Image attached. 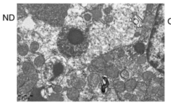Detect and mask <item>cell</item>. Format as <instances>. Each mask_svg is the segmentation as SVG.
I'll list each match as a JSON object with an SVG mask.
<instances>
[{
	"label": "cell",
	"instance_id": "34",
	"mask_svg": "<svg viewBox=\"0 0 171 107\" xmlns=\"http://www.w3.org/2000/svg\"><path fill=\"white\" fill-rule=\"evenodd\" d=\"M140 33L139 32H136V34H135V37H138L139 36H140Z\"/></svg>",
	"mask_w": 171,
	"mask_h": 107
},
{
	"label": "cell",
	"instance_id": "27",
	"mask_svg": "<svg viewBox=\"0 0 171 107\" xmlns=\"http://www.w3.org/2000/svg\"><path fill=\"white\" fill-rule=\"evenodd\" d=\"M113 20V17L111 16V15H107V16L105 17V18H104V21L107 23H111Z\"/></svg>",
	"mask_w": 171,
	"mask_h": 107
},
{
	"label": "cell",
	"instance_id": "18",
	"mask_svg": "<svg viewBox=\"0 0 171 107\" xmlns=\"http://www.w3.org/2000/svg\"><path fill=\"white\" fill-rule=\"evenodd\" d=\"M115 89L118 93H123L125 91V84L124 82L121 81L117 82L115 84Z\"/></svg>",
	"mask_w": 171,
	"mask_h": 107
},
{
	"label": "cell",
	"instance_id": "13",
	"mask_svg": "<svg viewBox=\"0 0 171 107\" xmlns=\"http://www.w3.org/2000/svg\"><path fill=\"white\" fill-rule=\"evenodd\" d=\"M92 16L96 20H99L103 17V14L101 12V6H98L95 9L93 10L92 12Z\"/></svg>",
	"mask_w": 171,
	"mask_h": 107
},
{
	"label": "cell",
	"instance_id": "16",
	"mask_svg": "<svg viewBox=\"0 0 171 107\" xmlns=\"http://www.w3.org/2000/svg\"><path fill=\"white\" fill-rule=\"evenodd\" d=\"M45 62V61L44 58H43V57L42 56H37L34 60V65L38 67L43 66Z\"/></svg>",
	"mask_w": 171,
	"mask_h": 107
},
{
	"label": "cell",
	"instance_id": "20",
	"mask_svg": "<svg viewBox=\"0 0 171 107\" xmlns=\"http://www.w3.org/2000/svg\"><path fill=\"white\" fill-rule=\"evenodd\" d=\"M137 89L142 92H145L148 89V86L145 82H139L137 84Z\"/></svg>",
	"mask_w": 171,
	"mask_h": 107
},
{
	"label": "cell",
	"instance_id": "28",
	"mask_svg": "<svg viewBox=\"0 0 171 107\" xmlns=\"http://www.w3.org/2000/svg\"><path fill=\"white\" fill-rule=\"evenodd\" d=\"M84 19L86 21H89L91 20V19H92V15L89 13H86L84 15Z\"/></svg>",
	"mask_w": 171,
	"mask_h": 107
},
{
	"label": "cell",
	"instance_id": "12",
	"mask_svg": "<svg viewBox=\"0 0 171 107\" xmlns=\"http://www.w3.org/2000/svg\"><path fill=\"white\" fill-rule=\"evenodd\" d=\"M107 62L103 57L97 58L92 62V66L98 68H103L105 67Z\"/></svg>",
	"mask_w": 171,
	"mask_h": 107
},
{
	"label": "cell",
	"instance_id": "24",
	"mask_svg": "<svg viewBox=\"0 0 171 107\" xmlns=\"http://www.w3.org/2000/svg\"><path fill=\"white\" fill-rule=\"evenodd\" d=\"M53 91L55 93H60L62 91V87L59 86V85H53L52 87H51Z\"/></svg>",
	"mask_w": 171,
	"mask_h": 107
},
{
	"label": "cell",
	"instance_id": "15",
	"mask_svg": "<svg viewBox=\"0 0 171 107\" xmlns=\"http://www.w3.org/2000/svg\"><path fill=\"white\" fill-rule=\"evenodd\" d=\"M18 52L22 56H25L28 52V49L25 45H22L18 47Z\"/></svg>",
	"mask_w": 171,
	"mask_h": 107
},
{
	"label": "cell",
	"instance_id": "31",
	"mask_svg": "<svg viewBox=\"0 0 171 107\" xmlns=\"http://www.w3.org/2000/svg\"><path fill=\"white\" fill-rule=\"evenodd\" d=\"M153 9V5L151 4H148L147 5V10L148 12H151Z\"/></svg>",
	"mask_w": 171,
	"mask_h": 107
},
{
	"label": "cell",
	"instance_id": "23",
	"mask_svg": "<svg viewBox=\"0 0 171 107\" xmlns=\"http://www.w3.org/2000/svg\"><path fill=\"white\" fill-rule=\"evenodd\" d=\"M25 14V10L22 6L18 5V16H22Z\"/></svg>",
	"mask_w": 171,
	"mask_h": 107
},
{
	"label": "cell",
	"instance_id": "5",
	"mask_svg": "<svg viewBox=\"0 0 171 107\" xmlns=\"http://www.w3.org/2000/svg\"><path fill=\"white\" fill-rule=\"evenodd\" d=\"M160 89V88L159 83L154 81L153 82H150L149 83V85L147 89V93L150 96H153L158 94Z\"/></svg>",
	"mask_w": 171,
	"mask_h": 107
},
{
	"label": "cell",
	"instance_id": "2",
	"mask_svg": "<svg viewBox=\"0 0 171 107\" xmlns=\"http://www.w3.org/2000/svg\"><path fill=\"white\" fill-rule=\"evenodd\" d=\"M29 12L40 20L54 27L63 25L70 4H25Z\"/></svg>",
	"mask_w": 171,
	"mask_h": 107
},
{
	"label": "cell",
	"instance_id": "19",
	"mask_svg": "<svg viewBox=\"0 0 171 107\" xmlns=\"http://www.w3.org/2000/svg\"><path fill=\"white\" fill-rule=\"evenodd\" d=\"M154 76L153 73L150 71H147L143 74V79L144 81H149L152 79Z\"/></svg>",
	"mask_w": 171,
	"mask_h": 107
},
{
	"label": "cell",
	"instance_id": "11",
	"mask_svg": "<svg viewBox=\"0 0 171 107\" xmlns=\"http://www.w3.org/2000/svg\"><path fill=\"white\" fill-rule=\"evenodd\" d=\"M137 84V82L134 79L129 80L125 83V90L130 92H132L136 89Z\"/></svg>",
	"mask_w": 171,
	"mask_h": 107
},
{
	"label": "cell",
	"instance_id": "22",
	"mask_svg": "<svg viewBox=\"0 0 171 107\" xmlns=\"http://www.w3.org/2000/svg\"><path fill=\"white\" fill-rule=\"evenodd\" d=\"M39 44L36 42H34L31 43V45H30V49L31 50V51L33 52H36L39 49Z\"/></svg>",
	"mask_w": 171,
	"mask_h": 107
},
{
	"label": "cell",
	"instance_id": "29",
	"mask_svg": "<svg viewBox=\"0 0 171 107\" xmlns=\"http://www.w3.org/2000/svg\"><path fill=\"white\" fill-rule=\"evenodd\" d=\"M111 11H112V8H111V7H108L104 9V12L106 15H108L109 14L111 13Z\"/></svg>",
	"mask_w": 171,
	"mask_h": 107
},
{
	"label": "cell",
	"instance_id": "3",
	"mask_svg": "<svg viewBox=\"0 0 171 107\" xmlns=\"http://www.w3.org/2000/svg\"><path fill=\"white\" fill-rule=\"evenodd\" d=\"M66 64L63 58L58 56L47 59L42 68V77L46 84L57 85L64 77Z\"/></svg>",
	"mask_w": 171,
	"mask_h": 107
},
{
	"label": "cell",
	"instance_id": "10",
	"mask_svg": "<svg viewBox=\"0 0 171 107\" xmlns=\"http://www.w3.org/2000/svg\"><path fill=\"white\" fill-rule=\"evenodd\" d=\"M71 85L72 87L75 88L77 89H81L85 85V81L79 78H75L72 79L71 82Z\"/></svg>",
	"mask_w": 171,
	"mask_h": 107
},
{
	"label": "cell",
	"instance_id": "17",
	"mask_svg": "<svg viewBox=\"0 0 171 107\" xmlns=\"http://www.w3.org/2000/svg\"><path fill=\"white\" fill-rule=\"evenodd\" d=\"M135 50L139 54H143L145 51V46L141 43H137L135 45Z\"/></svg>",
	"mask_w": 171,
	"mask_h": 107
},
{
	"label": "cell",
	"instance_id": "8",
	"mask_svg": "<svg viewBox=\"0 0 171 107\" xmlns=\"http://www.w3.org/2000/svg\"><path fill=\"white\" fill-rule=\"evenodd\" d=\"M119 70L116 67L109 66L105 69L104 73L108 76L111 78H117L119 75Z\"/></svg>",
	"mask_w": 171,
	"mask_h": 107
},
{
	"label": "cell",
	"instance_id": "4",
	"mask_svg": "<svg viewBox=\"0 0 171 107\" xmlns=\"http://www.w3.org/2000/svg\"><path fill=\"white\" fill-rule=\"evenodd\" d=\"M23 72L18 75V95L23 96L29 92L35 86L38 74L30 62H26L22 65Z\"/></svg>",
	"mask_w": 171,
	"mask_h": 107
},
{
	"label": "cell",
	"instance_id": "21",
	"mask_svg": "<svg viewBox=\"0 0 171 107\" xmlns=\"http://www.w3.org/2000/svg\"><path fill=\"white\" fill-rule=\"evenodd\" d=\"M103 57L106 62H109L113 60V58H114V55L113 53H110L107 54L105 55H104Z\"/></svg>",
	"mask_w": 171,
	"mask_h": 107
},
{
	"label": "cell",
	"instance_id": "30",
	"mask_svg": "<svg viewBox=\"0 0 171 107\" xmlns=\"http://www.w3.org/2000/svg\"><path fill=\"white\" fill-rule=\"evenodd\" d=\"M118 56L120 58H121L122 57L124 56V51L123 50L121 49L119 50V52L117 53Z\"/></svg>",
	"mask_w": 171,
	"mask_h": 107
},
{
	"label": "cell",
	"instance_id": "14",
	"mask_svg": "<svg viewBox=\"0 0 171 107\" xmlns=\"http://www.w3.org/2000/svg\"><path fill=\"white\" fill-rule=\"evenodd\" d=\"M48 101H55V102H62L63 101V98L62 95L59 93L52 94L48 99Z\"/></svg>",
	"mask_w": 171,
	"mask_h": 107
},
{
	"label": "cell",
	"instance_id": "9",
	"mask_svg": "<svg viewBox=\"0 0 171 107\" xmlns=\"http://www.w3.org/2000/svg\"><path fill=\"white\" fill-rule=\"evenodd\" d=\"M155 19V16L152 14L146 17L144 21V23H143V26L146 29H150L152 28V27L154 24Z\"/></svg>",
	"mask_w": 171,
	"mask_h": 107
},
{
	"label": "cell",
	"instance_id": "1",
	"mask_svg": "<svg viewBox=\"0 0 171 107\" xmlns=\"http://www.w3.org/2000/svg\"><path fill=\"white\" fill-rule=\"evenodd\" d=\"M58 49L65 56L76 58L87 50L88 38L86 33L78 27L67 26L62 29L57 40Z\"/></svg>",
	"mask_w": 171,
	"mask_h": 107
},
{
	"label": "cell",
	"instance_id": "6",
	"mask_svg": "<svg viewBox=\"0 0 171 107\" xmlns=\"http://www.w3.org/2000/svg\"><path fill=\"white\" fill-rule=\"evenodd\" d=\"M67 96L70 100H77L79 96V92L77 89L72 87L67 91Z\"/></svg>",
	"mask_w": 171,
	"mask_h": 107
},
{
	"label": "cell",
	"instance_id": "25",
	"mask_svg": "<svg viewBox=\"0 0 171 107\" xmlns=\"http://www.w3.org/2000/svg\"><path fill=\"white\" fill-rule=\"evenodd\" d=\"M146 57L144 55H142L141 56L139 57L137 60V62L139 64H144L146 62Z\"/></svg>",
	"mask_w": 171,
	"mask_h": 107
},
{
	"label": "cell",
	"instance_id": "7",
	"mask_svg": "<svg viewBox=\"0 0 171 107\" xmlns=\"http://www.w3.org/2000/svg\"><path fill=\"white\" fill-rule=\"evenodd\" d=\"M100 77L98 74L96 73H93L91 74L88 76V82L91 86H97L100 82Z\"/></svg>",
	"mask_w": 171,
	"mask_h": 107
},
{
	"label": "cell",
	"instance_id": "33",
	"mask_svg": "<svg viewBox=\"0 0 171 107\" xmlns=\"http://www.w3.org/2000/svg\"><path fill=\"white\" fill-rule=\"evenodd\" d=\"M158 93L160 95H164V88L160 89V90H159Z\"/></svg>",
	"mask_w": 171,
	"mask_h": 107
},
{
	"label": "cell",
	"instance_id": "32",
	"mask_svg": "<svg viewBox=\"0 0 171 107\" xmlns=\"http://www.w3.org/2000/svg\"><path fill=\"white\" fill-rule=\"evenodd\" d=\"M132 94H130L129 93H126V94L124 95V98L127 99H131L132 98Z\"/></svg>",
	"mask_w": 171,
	"mask_h": 107
},
{
	"label": "cell",
	"instance_id": "26",
	"mask_svg": "<svg viewBox=\"0 0 171 107\" xmlns=\"http://www.w3.org/2000/svg\"><path fill=\"white\" fill-rule=\"evenodd\" d=\"M120 76L123 79L126 80V79H128V77H129V73L127 70H123L120 73Z\"/></svg>",
	"mask_w": 171,
	"mask_h": 107
}]
</instances>
